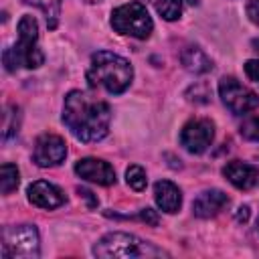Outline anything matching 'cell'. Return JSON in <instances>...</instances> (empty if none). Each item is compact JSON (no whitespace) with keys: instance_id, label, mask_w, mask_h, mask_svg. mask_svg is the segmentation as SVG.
<instances>
[{"instance_id":"ac0fdd59","label":"cell","mask_w":259,"mask_h":259,"mask_svg":"<svg viewBox=\"0 0 259 259\" xmlns=\"http://www.w3.org/2000/svg\"><path fill=\"white\" fill-rule=\"evenodd\" d=\"M182 4H184V0H160V2H156V10L162 18L176 20L182 14Z\"/></svg>"},{"instance_id":"2e32d148","label":"cell","mask_w":259,"mask_h":259,"mask_svg":"<svg viewBox=\"0 0 259 259\" xmlns=\"http://www.w3.org/2000/svg\"><path fill=\"white\" fill-rule=\"evenodd\" d=\"M22 2L42 8L45 14H47V24H49V28H57V22H59V16H61V2H63V0H22ZM85 2L95 4V2H99V0H85Z\"/></svg>"},{"instance_id":"7a4b0ae2","label":"cell","mask_w":259,"mask_h":259,"mask_svg":"<svg viewBox=\"0 0 259 259\" xmlns=\"http://www.w3.org/2000/svg\"><path fill=\"white\" fill-rule=\"evenodd\" d=\"M134 77V69L130 61L123 57L109 53V51H97L91 57V65L87 69V81L93 87H103L109 93H123Z\"/></svg>"},{"instance_id":"5bb4252c","label":"cell","mask_w":259,"mask_h":259,"mask_svg":"<svg viewBox=\"0 0 259 259\" xmlns=\"http://www.w3.org/2000/svg\"><path fill=\"white\" fill-rule=\"evenodd\" d=\"M154 198H156V204L164 212H178V208L182 204L180 188L174 182H170V180L156 182V186H154Z\"/></svg>"},{"instance_id":"30bf717a","label":"cell","mask_w":259,"mask_h":259,"mask_svg":"<svg viewBox=\"0 0 259 259\" xmlns=\"http://www.w3.org/2000/svg\"><path fill=\"white\" fill-rule=\"evenodd\" d=\"M223 174L235 188H241V190H249V188L259 184V166H257V162L249 164V162H241V160H231L223 168Z\"/></svg>"},{"instance_id":"e0dca14e","label":"cell","mask_w":259,"mask_h":259,"mask_svg":"<svg viewBox=\"0 0 259 259\" xmlns=\"http://www.w3.org/2000/svg\"><path fill=\"white\" fill-rule=\"evenodd\" d=\"M18 186V170L14 164H2L0 168V190L2 194L14 192Z\"/></svg>"},{"instance_id":"484cf974","label":"cell","mask_w":259,"mask_h":259,"mask_svg":"<svg viewBox=\"0 0 259 259\" xmlns=\"http://www.w3.org/2000/svg\"><path fill=\"white\" fill-rule=\"evenodd\" d=\"M253 47H255V51H259V38L253 40Z\"/></svg>"},{"instance_id":"d4e9b609","label":"cell","mask_w":259,"mask_h":259,"mask_svg":"<svg viewBox=\"0 0 259 259\" xmlns=\"http://www.w3.org/2000/svg\"><path fill=\"white\" fill-rule=\"evenodd\" d=\"M249 219V206H241L239 210H237V221L239 223H245Z\"/></svg>"},{"instance_id":"277c9868","label":"cell","mask_w":259,"mask_h":259,"mask_svg":"<svg viewBox=\"0 0 259 259\" xmlns=\"http://www.w3.org/2000/svg\"><path fill=\"white\" fill-rule=\"evenodd\" d=\"M93 255L103 259H125V257H140V255H162V251L144 243L136 235L113 231L101 237L93 245Z\"/></svg>"},{"instance_id":"8fae6325","label":"cell","mask_w":259,"mask_h":259,"mask_svg":"<svg viewBox=\"0 0 259 259\" xmlns=\"http://www.w3.org/2000/svg\"><path fill=\"white\" fill-rule=\"evenodd\" d=\"M75 172L79 178L89 180V182H97L101 186H109L115 182V172L113 168L99 160V158H83L75 164Z\"/></svg>"},{"instance_id":"603a6c76","label":"cell","mask_w":259,"mask_h":259,"mask_svg":"<svg viewBox=\"0 0 259 259\" xmlns=\"http://www.w3.org/2000/svg\"><path fill=\"white\" fill-rule=\"evenodd\" d=\"M247 16L251 22L259 24V0H249L247 2Z\"/></svg>"},{"instance_id":"83f0119b","label":"cell","mask_w":259,"mask_h":259,"mask_svg":"<svg viewBox=\"0 0 259 259\" xmlns=\"http://www.w3.org/2000/svg\"><path fill=\"white\" fill-rule=\"evenodd\" d=\"M257 227H259V223H257Z\"/></svg>"},{"instance_id":"d6986e66","label":"cell","mask_w":259,"mask_h":259,"mask_svg":"<svg viewBox=\"0 0 259 259\" xmlns=\"http://www.w3.org/2000/svg\"><path fill=\"white\" fill-rule=\"evenodd\" d=\"M18 107L16 105H8L6 111H4V123H2V136L4 140H8L12 134H16L18 130Z\"/></svg>"},{"instance_id":"9c48e42d","label":"cell","mask_w":259,"mask_h":259,"mask_svg":"<svg viewBox=\"0 0 259 259\" xmlns=\"http://www.w3.org/2000/svg\"><path fill=\"white\" fill-rule=\"evenodd\" d=\"M65 156H67V144L57 134H42L34 142L32 160L40 168H49V166L61 164L65 160Z\"/></svg>"},{"instance_id":"44dd1931","label":"cell","mask_w":259,"mask_h":259,"mask_svg":"<svg viewBox=\"0 0 259 259\" xmlns=\"http://www.w3.org/2000/svg\"><path fill=\"white\" fill-rule=\"evenodd\" d=\"M241 136L251 140V142H259V117H249L247 121L241 123Z\"/></svg>"},{"instance_id":"ffe728a7","label":"cell","mask_w":259,"mask_h":259,"mask_svg":"<svg viewBox=\"0 0 259 259\" xmlns=\"http://www.w3.org/2000/svg\"><path fill=\"white\" fill-rule=\"evenodd\" d=\"M125 180H127L130 188H134V190H138V192L144 190L146 184H148V178H146L144 168H142V166H136V164L125 170Z\"/></svg>"},{"instance_id":"6da1fadb","label":"cell","mask_w":259,"mask_h":259,"mask_svg":"<svg viewBox=\"0 0 259 259\" xmlns=\"http://www.w3.org/2000/svg\"><path fill=\"white\" fill-rule=\"evenodd\" d=\"M63 121L77 140L91 144L107 136L111 109L101 99H95L83 91H71L65 97Z\"/></svg>"},{"instance_id":"cb8c5ba5","label":"cell","mask_w":259,"mask_h":259,"mask_svg":"<svg viewBox=\"0 0 259 259\" xmlns=\"http://www.w3.org/2000/svg\"><path fill=\"white\" fill-rule=\"evenodd\" d=\"M245 73L249 75V79L259 83V61H247L245 63Z\"/></svg>"},{"instance_id":"52a82bcc","label":"cell","mask_w":259,"mask_h":259,"mask_svg":"<svg viewBox=\"0 0 259 259\" xmlns=\"http://www.w3.org/2000/svg\"><path fill=\"white\" fill-rule=\"evenodd\" d=\"M219 95L235 115L249 113L259 107V95L241 85L235 77H223L219 81Z\"/></svg>"},{"instance_id":"3957f363","label":"cell","mask_w":259,"mask_h":259,"mask_svg":"<svg viewBox=\"0 0 259 259\" xmlns=\"http://www.w3.org/2000/svg\"><path fill=\"white\" fill-rule=\"evenodd\" d=\"M38 40V26L30 14H24L18 22V42L4 51L2 59L8 71H16L18 67L36 69L42 65L45 57L36 47Z\"/></svg>"},{"instance_id":"4fadbf2b","label":"cell","mask_w":259,"mask_h":259,"mask_svg":"<svg viewBox=\"0 0 259 259\" xmlns=\"http://www.w3.org/2000/svg\"><path fill=\"white\" fill-rule=\"evenodd\" d=\"M227 204H229V196H227L223 190L212 188V190L200 192V194L194 198V202H192V212H194L196 217H200V219H210V217L219 214Z\"/></svg>"},{"instance_id":"ba28073f","label":"cell","mask_w":259,"mask_h":259,"mask_svg":"<svg viewBox=\"0 0 259 259\" xmlns=\"http://www.w3.org/2000/svg\"><path fill=\"white\" fill-rule=\"evenodd\" d=\"M212 138H214V125L206 117L190 119L180 132V144L192 154H202L210 146Z\"/></svg>"},{"instance_id":"7402d4cb","label":"cell","mask_w":259,"mask_h":259,"mask_svg":"<svg viewBox=\"0 0 259 259\" xmlns=\"http://www.w3.org/2000/svg\"><path fill=\"white\" fill-rule=\"evenodd\" d=\"M192 95H196L192 101H196V103H206L208 101V97H210V93H208V87L204 85V83H198V85H194V87H190L188 91H186V97L190 99Z\"/></svg>"},{"instance_id":"8992f818","label":"cell","mask_w":259,"mask_h":259,"mask_svg":"<svg viewBox=\"0 0 259 259\" xmlns=\"http://www.w3.org/2000/svg\"><path fill=\"white\" fill-rule=\"evenodd\" d=\"M111 26L119 34H127V36H136V38H148L152 28H154V22H152L144 4L130 2V4H123L111 12Z\"/></svg>"},{"instance_id":"4316f807","label":"cell","mask_w":259,"mask_h":259,"mask_svg":"<svg viewBox=\"0 0 259 259\" xmlns=\"http://www.w3.org/2000/svg\"><path fill=\"white\" fill-rule=\"evenodd\" d=\"M255 162H257V166H259V158H257V160H255Z\"/></svg>"},{"instance_id":"7c38bea8","label":"cell","mask_w":259,"mask_h":259,"mask_svg":"<svg viewBox=\"0 0 259 259\" xmlns=\"http://www.w3.org/2000/svg\"><path fill=\"white\" fill-rule=\"evenodd\" d=\"M28 200L40 208H57L61 204H65V194L61 188H57L55 184L47 182V180H36L28 186Z\"/></svg>"},{"instance_id":"5b68a950","label":"cell","mask_w":259,"mask_h":259,"mask_svg":"<svg viewBox=\"0 0 259 259\" xmlns=\"http://www.w3.org/2000/svg\"><path fill=\"white\" fill-rule=\"evenodd\" d=\"M40 253L38 231L32 225L4 227L2 231V257L4 259H34Z\"/></svg>"},{"instance_id":"9a60e30c","label":"cell","mask_w":259,"mask_h":259,"mask_svg":"<svg viewBox=\"0 0 259 259\" xmlns=\"http://www.w3.org/2000/svg\"><path fill=\"white\" fill-rule=\"evenodd\" d=\"M180 61H182L184 69L190 73H206L212 69V61L198 47H186L180 55Z\"/></svg>"}]
</instances>
